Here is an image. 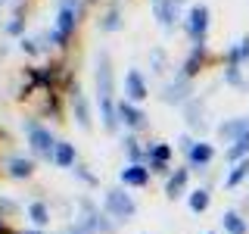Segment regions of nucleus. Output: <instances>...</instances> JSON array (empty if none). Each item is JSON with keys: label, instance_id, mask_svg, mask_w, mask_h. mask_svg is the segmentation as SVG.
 <instances>
[{"label": "nucleus", "instance_id": "obj_10", "mask_svg": "<svg viewBox=\"0 0 249 234\" xmlns=\"http://www.w3.org/2000/svg\"><path fill=\"white\" fill-rule=\"evenodd\" d=\"M124 94H128L131 103H140V100L150 97V88H146L143 75H140L137 69H128V75H124Z\"/></svg>", "mask_w": 249, "mask_h": 234}, {"label": "nucleus", "instance_id": "obj_38", "mask_svg": "<svg viewBox=\"0 0 249 234\" xmlns=\"http://www.w3.org/2000/svg\"><path fill=\"white\" fill-rule=\"evenodd\" d=\"M156 3H159V0H156Z\"/></svg>", "mask_w": 249, "mask_h": 234}, {"label": "nucleus", "instance_id": "obj_20", "mask_svg": "<svg viewBox=\"0 0 249 234\" xmlns=\"http://www.w3.org/2000/svg\"><path fill=\"white\" fill-rule=\"evenodd\" d=\"M28 218H31L35 228H47V225H50V206H47L44 200L28 203Z\"/></svg>", "mask_w": 249, "mask_h": 234}, {"label": "nucleus", "instance_id": "obj_12", "mask_svg": "<svg viewBox=\"0 0 249 234\" xmlns=\"http://www.w3.org/2000/svg\"><path fill=\"white\" fill-rule=\"evenodd\" d=\"M249 131V116H237V119H228V122H221L218 125V137L221 140H240Z\"/></svg>", "mask_w": 249, "mask_h": 234}, {"label": "nucleus", "instance_id": "obj_27", "mask_svg": "<svg viewBox=\"0 0 249 234\" xmlns=\"http://www.w3.org/2000/svg\"><path fill=\"white\" fill-rule=\"evenodd\" d=\"M72 172H75V178H81L84 184H90V187L97 184V178H93L90 172H88V166H81V162H75V169H72Z\"/></svg>", "mask_w": 249, "mask_h": 234}, {"label": "nucleus", "instance_id": "obj_33", "mask_svg": "<svg viewBox=\"0 0 249 234\" xmlns=\"http://www.w3.org/2000/svg\"><path fill=\"white\" fill-rule=\"evenodd\" d=\"M162 59H165V53H162V50H153V66H156V72H162Z\"/></svg>", "mask_w": 249, "mask_h": 234}, {"label": "nucleus", "instance_id": "obj_17", "mask_svg": "<svg viewBox=\"0 0 249 234\" xmlns=\"http://www.w3.org/2000/svg\"><path fill=\"white\" fill-rule=\"evenodd\" d=\"M221 228H224V234H246L249 222L237 213V209H228V213L221 215Z\"/></svg>", "mask_w": 249, "mask_h": 234}, {"label": "nucleus", "instance_id": "obj_14", "mask_svg": "<svg viewBox=\"0 0 249 234\" xmlns=\"http://www.w3.org/2000/svg\"><path fill=\"white\" fill-rule=\"evenodd\" d=\"M72 113H75V122H78V128H84L88 131L90 128V109H88V100H84V94L81 88H72Z\"/></svg>", "mask_w": 249, "mask_h": 234}, {"label": "nucleus", "instance_id": "obj_4", "mask_svg": "<svg viewBox=\"0 0 249 234\" xmlns=\"http://www.w3.org/2000/svg\"><path fill=\"white\" fill-rule=\"evenodd\" d=\"M25 135H28L31 153L53 162V153H56V144H59V140L50 135V128H44V125H37V122H25Z\"/></svg>", "mask_w": 249, "mask_h": 234}, {"label": "nucleus", "instance_id": "obj_26", "mask_svg": "<svg viewBox=\"0 0 249 234\" xmlns=\"http://www.w3.org/2000/svg\"><path fill=\"white\" fill-rule=\"evenodd\" d=\"M115 28H119V13L109 10V13L103 16V22H100V31H115Z\"/></svg>", "mask_w": 249, "mask_h": 234}, {"label": "nucleus", "instance_id": "obj_32", "mask_svg": "<svg viewBox=\"0 0 249 234\" xmlns=\"http://www.w3.org/2000/svg\"><path fill=\"white\" fill-rule=\"evenodd\" d=\"M240 57H243V62H249V35L240 41Z\"/></svg>", "mask_w": 249, "mask_h": 234}, {"label": "nucleus", "instance_id": "obj_36", "mask_svg": "<svg viewBox=\"0 0 249 234\" xmlns=\"http://www.w3.org/2000/svg\"><path fill=\"white\" fill-rule=\"evenodd\" d=\"M22 234H47L44 228H28V231H22Z\"/></svg>", "mask_w": 249, "mask_h": 234}, {"label": "nucleus", "instance_id": "obj_30", "mask_svg": "<svg viewBox=\"0 0 249 234\" xmlns=\"http://www.w3.org/2000/svg\"><path fill=\"white\" fill-rule=\"evenodd\" d=\"M193 144H196V140H193L190 135H181V137H178V147H181V150H184V153H187V150H190V147H193Z\"/></svg>", "mask_w": 249, "mask_h": 234}, {"label": "nucleus", "instance_id": "obj_19", "mask_svg": "<svg viewBox=\"0 0 249 234\" xmlns=\"http://www.w3.org/2000/svg\"><path fill=\"white\" fill-rule=\"evenodd\" d=\"M246 178H249V159H240V162H233V166H231L228 178H224V187L233 191V187H240Z\"/></svg>", "mask_w": 249, "mask_h": 234}, {"label": "nucleus", "instance_id": "obj_6", "mask_svg": "<svg viewBox=\"0 0 249 234\" xmlns=\"http://www.w3.org/2000/svg\"><path fill=\"white\" fill-rule=\"evenodd\" d=\"M190 78H184V75H178L175 81H168L165 88H162V100L165 103H175V106H184V103H190Z\"/></svg>", "mask_w": 249, "mask_h": 234}, {"label": "nucleus", "instance_id": "obj_37", "mask_svg": "<svg viewBox=\"0 0 249 234\" xmlns=\"http://www.w3.org/2000/svg\"><path fill=\"white\" fill-rule=\"evenodd\" d=\"M209 234H215V231H209Z\"/></svg>", "mask_w": 249, "mask_h": 234}, {"label": "nucleus", "instance_id": "obj_21", "mask_svg": "<svg viewBox=\"0 0 249 234\" xmlns=\"http://www.w3.org/2000/svg\"><path fill=\"white\" fill-rule=\"evenodd\" d=\"M209 203H212V194H209L206 187H196V191H190V197H187V206H190V213H196V215L206 213Z\"/></svg>", "mask_w": 249, "mask_h": 234}, {"label": "nucleus", "instance_id": "obj_11", "mask_svg": "<svg viewBox=\"0 0 249 234\" xmlns=\"http://www.w3.org/2000/svg\"><path fill=\"white\" fill-rule=\"evenodd\" d=\"M181 6L184 0H159L156 3V19H159L162 28H171L178 19H181Z\"/></svg>", "mask_w": 249, "mask_h": 234}, {"label": "nucleus", "instance_id": "obj_35", "mask_svg": "<svg viewBox=\"0 0 249 234\" xmlns=\"http://www.w3.org/2000/svg\"><path fill=\"white\" fill-rule=\"evenodd\" d=\"M0 234H10V225L3 222V215H0Z\"/></svg>", "mask_w": 249, "mask_h": 234}, {"label": "nucleus", "instance_id": "obj_34", "mask_svg": "<svg viewBox=\"0 0 249 234\" xmlns=\"http://www.w3.org/2000/svg\"><path fill=\"white\" fill-rule=\"evenodd\" d=\"M22 50H25V53H37V44L28 41V38H22Z\"/></svg>", "mask_w": 249, "mask_h": 234}, {"label": "nucleus", "instance_id": "obj_8", "mask_svg": "<svg viewBox=\"0 0 249 234\" xmlns=\"http://www.w3.org/2000/svg\"><path fill=\"white\" fill-rule=\"evenodd\" d=\"M119 122L131 131H140L146 125V113L137 103H131V100H119Z\"/></svg>", "mask_w": 249, "mask_h": 234}, {"label": "nucleus", "instance_id": "obj_1", "mask_svg": "<svg viewBox=\"0 0 249 234\" xmlns=\"http://www.w3.org/2000/svg\"><path fill=\"white\" fill-rule=\"evenodd\" d=\"M97 103L106 131H115L119 128V103L112 100V62H109L106 50L97 53Z\"/></svg>", "mask_w": 249, "mask_h": 234}, {"label": "nucleus", "instance_id": "obj_22", "mask_svg": "<svg viewBox=\"0 0 249 234\" xmlns=\"http://www.w3.org/2000/svg\"><path fill=\"white\" fill-rule=\"evenodd\" d=\"M6 172H10L13 178H31L35 175V162L25 159V156H13V159L6 162Z\"/></svg>", "mask_w": 249, "mask_h": 234}, {"label": "nucleus", "instance_id": "obj_5", "mask_svg": "<svg viewBox=\"0 0 249 234\" xmlns=\"http://www.w3.org/2000/svg\"><path fill=\"white\" fill-rule=\"evenodd\" d=\"M206 31H209V6L206 3H193L187 13V35L193 44H206Z\"/></svg>", "mask_w": 249, "mask_h": 234}, {"label": "nucleus", "instance_id": "obj_24", "mask_svg": "<svg viewBox=\"0 0 249 234\" xmlns=\"http://www.w3.org/2000/svg\"><path fill=\"white\" fill-rule=\"evenodd\" d=\"M122 147H124V153H128V162H143V166H146V147H140L137 137L124 135L122 137Z\"/></svg>", "mask_w": 249, "mask_h": 234}, {"label": "nucleus", "instance_id": "obj_29", "mask_svg": "<svg viewBox=\"0 0 249 234\" xmlns=\"http://www.w3.org/2000/svg\"><path fill=\"white\" fill-rule=\"evenodd\" d=\"M22 25H25V22H22V16L16 13L13 19H10V25H6V31H10V35H19V31H22Z\"/></svg>", "mask_w": 249, "mask_h": 234}, {"label": "nucleus", "instance_id": "obj_15", "mask_svg": "<svg viewBox=\"0 0 249 234\" xmlns=\"http://www.w3.org/2000/svg\"><path fill=\"white\" fill-rule=\"evenodd\" d=\"M240 62H243L240 44H231L228 47V69H224V81L228 84H243V78H240Z\"/></svg>", "mask_w": 249, "mask_h": 234}, {"label": "nucleus", "instance_id": "obj_28", "mask_svg": "<svg viewBox=\"0 0 249 234\" xmlns=\"http://www.w3.org/2000/svg\"><path fill=\"white\" fill-rule=\"evenodd\" d=\"M62 234H93V231H90V228H84L81 222H72L69 228H62Z\"/></svg>", "mask_w": 249, "mask_h": 234}, {"label": "nucleus", "instance_id": "obj_7", "mask_svg": "<svg viewBox=\"0 0 249 234\" xmlns=\"http://www.w3.org/2000/svg\"><path fill=\"white\" fill-rule=\"evenodd\" d=\"M212 159H215V147H212V144H206V140H196V144L187 150V169L206 172Z\"/></svg>", "mask_w": 249, "mask_h": 234}, {"label": "nucleus", "instance_id": "obj_18", "mask_svg": "<svg viewBox=\"0 0 249 234\" xmlns=\"http://www.w3.org/2000/svg\"><path fill=\"white\" fill-rule=\"evenodd\" d=\"M53 162H56L59 169H75V162H78L75 144H69V140H59V144H56V153H53Z\"/></svg>", "mask_w": 249, "mask_h": 234}, {"label": "nucleus", "instance_id": "obj_31", "mask_svg": "<svg viewBox=\"0 0 249 234\" xmlns=\"http://www.w3.org/2000/svg\"><path fill=\"white\" fill-rule=\"evenodd\" d=\"M16 209H19V206H16L13 200H3V197H0V213H16Z\"/></svg>", "mask_w": 249, "mask_h": 234}, {"label": "nucleus", "instance_id": "obj_16", "mask_svg": "<svg viewBox=\"0 0 249 234\" xmlns=\"http://www.w3.org/2000/svg\"><path fill=\"white\" fill-rule=\"evenodd\" d=\"M202 59H206V44H193L190 57H187L184 66H181V75H184V78H193V75L202 69Z\"/></svg>", "mask_w": 249, "mask_h": 234}, {"label": "nucleus", "instance_id": "obj_13", "mask_svg": "<svg viewBox=\"0 0 249 234\" xmlns=\"http://www.w3.org/2000/svg\"><path fill=\"white\" fill-rule=\"evenodd\" d=\"M187 178H190V169H184V166H178V169L168 175V181H165V197H168V200L184 197V191H187Z\"/></svg>", "mask_w": 249, "mask_h": 234}, {"label": "nucleus", "instance_id": "obj_25", "mask_svg": "<svg viewBox=\"0 0 249 234\" xmlns=\"http://www.w3.org/2000/svg\"><path fill=\"white\" fill-rule=\"evenodd\" d=\"M184 109H187V125L190 128H202V109H196V100L184 103Z\"/></svg>", "mask_w": 249, "mask_h": 234}, {"label": "nucleus", "instance_id": "obj_23", "mask_svg": "<svg viewBox=\"0 0 249 234\" xmlns=\"http://www.w3.org/2000/svg\"><path fill=\"white\" fill-rule=\"evenodd\" d=\"M224 159H228L231 166H233V162H240V159H249V131H246V135L240 137V140H233V144L228 147Z\"/></svg>", "mask_w": 249, "mask_h": 234}, {"label": "nucleus", "instance_id": "obj_2", "mask_svg": "<svg viewBox=\"0 0 249 234\" xmlns=\"http://www.w3.org/2000/svg\"><path fill=\"white\" fill-rule=\"evenodd\" d=\"M78 13H81V0H59V13H56V25L50 31V41L56 47H66L72 31L78 25Z\"/></svg>", "mask_w": 249, "mask_h": 234}, {"label": "nucleus", "instance_id": "obj_3", "mask_svg": "<svg viewBox=\"0 0 249 234\" xmlns=\"http://www.w3.org/2000/svg\"><path fill=\"white\" fill-rule=\"evenodd\" d=\"M103 213H109L115 222H128L137 215V203L131 194H124L122 187H109L103 194Z\"/></svg>", "mask_w": 249, "mask_h": 234}, {"label": "nucleus", "instance_id": "obj_9", "mask_svg": "<svg viewBox=\"0 0 249 234\" xmlns=\"http://www.w3.org/2000/svg\"><path fill=\"white\" fill-rule=\"evenodd\" d=\"M119 181L124 187H146L150 184V166H143V162H128V166L119 172Z\"/></svg>", "mask_w": 249, "mask_h": 234}]
</instances>
